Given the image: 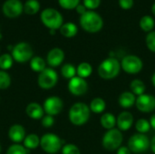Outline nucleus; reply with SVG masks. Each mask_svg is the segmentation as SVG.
Listing matches in <instances>:
<instances>
[{
    "label": "nucleus",
    "mask_w": 155,
    "mask_h": 154,
    "mask_svg": "<svg viewBox=\"0 0 155 154\" xmlns=\"http://www.w3.org/2000/svg\"><path fill=\"white\" fill-rule=\"evenodd\" d=\"M80 25L84 31L94 34L102 30L104 26V20L96 12L87 10L80 16Z\"/></svg>",
    "instance_id": "f257e3e1"
},
{
    "label": "nucleus",
    "mask_w": 155,
    "mask_h": 154,
    "mask_svg": "<svg viewBox=\"0 0 155 154\" xmlns=\"http://www.w3.org/2000/svg\"><path fill=\"white\" fill-rule=\"evenodd\" d=\"M90 107L84 103H76L69 110V120L75 126L85 124L90 118Z\"/></svg>",
    "instance_id": "f03ea898"
},
{
    "label": "nucleus",
    "mask_w": 155,
    "mask_h": 154,
    "mask_svg": "<svg viewBox=\"0 0 155 154\" xmlns=\"http://www.w3.org/2000/svg\"><path fill=\"white\" fill-rule=\"evenodd\" d=\"M121 71V64L114 57L104 59L98 67V74L104 80H111L118 76Z\"/></svg>",
    "instance_id": "7ed1b4c3"
},
{
    "label": "nucleus",
    "mask_w": 155,
    "mask_h": 154,
    "mask_svg": "<svg viewBox=\"0 0 155 154\" xmlns=\"http://www.w3.org/2000/svg\"><path fill=\"white\" fill-rule=\"evenodd\" d=\"M42 23L49 28V30H57L60 29L64 25L63 15L54 8H46L43 10L40 15Z\"/></svg>",
    "instance_id": "20e7f679"
},
{
    "label": "nucleus",
    "mask_w": 155,
    "mask_h": 154,
    "mask_svg": "<svg viewBox=\"0 0 155 154\" xmlns=\"http://www.w3.org/2000/svg\"><path fill=\"white\" fill-rule=\"evenodd\" d=\"M64 142L59 136L54 133H45L40 138V146L48 154L57 153L63 148Z\"/></svg>",
    "instance_id": "39448f33"
},
{
    "label": "nucleus",
    "mask_w": 155,
    "mask_h": 154,
    "mask_svg": "<svg viewBox=\"0 0 155 154\" xmlns=\"http://www.w3.org/2000/svg\"><path fill=\"white\" fill-rule=\"evenodd\" d=\"M123 134L119 129H111L108 130L103 136L102 144L104 149L107 151H115L118 150L123 143Z\"/></svg>",
    "instance_id": "423d86ee"
},
{
    "label": "nucleus",
    "mask_w": 155,
    "mask_h": 154,
    "mask_svg": "<svg viewBox=\"0 0 155 154\" xmlns=\"http://www.w3.org/2000/svg\"><path fill=\"white\" fill-rule=\"evenodd\" d=\"M151 145V143L146 134L136 133L130 137L128 141V148L132 152L136 154L145 152Z\"/></svg>",
    "instance_id": "0eeeda50"
},
{
    "label": "nucleus",
    "mask_w": 155,
    "mask_h": 154,
    "mask_svg": "<svg viewBox=\"0 0 155 154\" xmlns=\"http://www.w3.org/2000/svg\"><path fill=\"white\" fill-rule=\"evenodd\" d=\"M33 49L27 43L21 42L15 44L12 50V57L17 63H26L33 58Z\"/></svg>",
    "instance_id": "6e6552de"
},
{
    "label": "nucleus",
    "mask_w": 155,
    "mask_h": 154,
    "mask_svg": "<svg viewBox=\"0 0 155 154\" xmlns=\"http://www.w3.org/2000/svg\"><path fill=\"white\" fill-rule=\"evenodd\" d=\"M143 63L140 57L134 54L126 55L121 62V68L129 74H136L142 71Z\"/></svg>",
    "instance_id": "1a4fd4ad"
},
{
    "label": "nucleus",
    "mask_w": 155,
    "mask_h": 154,
    "mask_svg": "<svg viewBox=\"0 0 155 154\" xmlns=\"http://www.w3.org/2000/svg\"><path fill=\"white\" fill-rule=\"evenodd\" d=\"M38 85L44 90L54 88L58 82V74L53 68H45L39 74Z\"/></svg>",
    "instance_id": "9d476101"
},
{
    "label": "nucleus",
    "mask_w": 155,
    "mask_h": 154,
    "mask_svg": "<svg viewBox=\"0 0 155 154\" xmlns=\"http://www.w3.org/2000/svg\"><path fill=\"white\" fill-rule=\"evenodd\" d=\"M3 13L9 18L19 16L24 11V5L20 0H6L2 6Z\"/></svg>",
    "instance_id": "9b49d317"
},
{
    "label": "nucleus",
    "mask_w": 155,
    "mask_h": 154,
    "mask_svg": "<svg viewBox=\"0 0 155 154\" xmlns=\"http://www.w3.org/2000/svg\"><path fill=\"white\" fill-rule=\"evenodd\" d=\"M43 108L46 114L54 116L62 112L64 108V103L62 99L57 96H50L45 101Z\"/></svg>",
    "instance_id": "f8f14e48"
},
{
    "label": "nucleus",
    "mask_w": 155,
    "mask_h": 154,
    "mask_svg": "<svg viewBox=\"0 0 155 154\" xmlns=\"http://www.w3.org/2000/svg\"><path fill=\"white\" fill-rule=\"evenodd\" d=\"M68 90L74 96H81L86 93L88 90V84L85 79L75 76L69 80Z\"/></svg>",
    "instance_id": "ddd939ff"
},
{
    "label": "nucleus",
    "mask_w": 155,
    "mask_h": 154,
    "mask_svg": "<svg viewBox=\"0 0 155 154\" xmlns=\"http://www.w3.org/2000/svg\"><path fill=\"white\" fill-rule=\"evenodd\" d=\"M135 105L142 113H151L155 110V97L147 93L139 95L136 98Z\"/></svg>",
    "instance_id": "4468645a"
},
{
    "label": "nucleus",
    "mask_w": 155,
    "mask_h": 154,
    "mask_svg": "<svg viewBox=\"0 0 155 154\" xmlns=\"http://www.w3.org/2000/svg\"><path fill=\"white\" fill-rule=\"evenodd\" d=\"M64 53L61 48L55 47L50 50L46 56L47 64L51 67H57L61 65V64L64 62Z\"/></svg>",
    "instance_id": "2eb2a0df"
},
{
    "label": "nucleus",
    "mask_w": 155,
    "mask_h": 154,
    "mask_svg": "<svg viewBox=\"0 0 155 154\" xmlns=\"http://www.w3.org/2000/svg\"><path fill=\"white\" fill-rule=\"evenodd\" d=\"M134 124V116L130 112H122L116 118V125L120 131H127Z\"/></svg>",
    "instance_id": "dca6fc26"
},
{
    "label": "nucleus",
    "mask_w": 155,
    "mask_h": 154,
    "mask_svg": "<svg viewBox=\"0 0 155 154\" xmlns=\"http://www.w3.org/2000/svg\"><path fill=\"white\" fill-rule=\"evenodd\" d=\"M8 137L12 142L15 143L24 142L25 138V130L20 124H14L8 131Z\"/></svg>",
    "instance_id": "f3484780"
},
{
    "label": "nucleus",
    "mask_w": 155,
    "mask_h": 154,
    "mask_svg": "<svg viewBox=\"0 0 155 154\" xmlns=\"http://www.w3.org/2000/svg\"><path fill=\"white\" fill-rule=\"evenodd\" d=\"M25 113L33 120H41L44 117L45 111L38 103H30L25 108Z\"/></svg>",
    "instance_id": "a211bd4d"
},
{
    "label": "nucleus",
    "mask_w": 155,
    "mask_h": 154,
    "mask_svg": "<svg viewBox=\"0 0 155 154\" xmlns=\"http://www.w3.org/2000/svg\"><path fill=\"white\" fill-rule=\"evenodd\" d=\"M118 103L123 108H131L136 103V97L132 92H124L118 99Z\"/></svg>",
    "instance_id": "6ab92c4d"
},
{
    "label": "nucleus",
    "mask_w": 155,
    "mask_h": 154,
    "mask_svg": "<svg viewBox=\"0 0 155 154\" xmlns=\"http://www.w3.org/2000/svg\"><path fill=\"white\" fill-rule=\"evenodd\" d=\"M78 27L75 24L72 22H68L64 24L60 28V33L63 36L67 38H72L77 34Z\"/></svg>",
    "instance_id": "aec40b11"
},
{
    "label": "nucleus",
    "mask_w": 155,
    "mask_h": 154,
    "mask_svg": "<svg viewBox=\"0 0 155 154\" xmlns=\"http://www.w3.org/2000/svg\"><path fill=\"white\" fill-rule=\"evenodd\" d=\"M100 123H101L102 127L108 131V130L114 129V126L116 125V118L113 113H106L102 115L100 119Z\"/></svg>",
    "instance_id": "412c9836"
},
{
    "label": "nucleus",
    "mask_w": 155,
    "mask_h": 154,
    "mask_svg": "<svg viewBox=\"0 0 155 154\" xmlns=\"http://www.w3.org/2000/svg\"><path fill=\"white\" fill-rule=\"evenodd\" d=\"M90 110L91 112L94 113H103L105 108H106V103L105 101L103 98L97 97L92 100V102L90 103Z\"/></svg>",
    "instance_id": "4be33fe9"
},
{
    "label": "nucleus",
    "mask_w": 155,
    "mask_h": 154,
    "mask_svg": "<svg viewBox=\"0 0 155 154\" xmlns=\"http://www.w3.org/2000/svg\"><path fill=\"white\" fill-rule=\"evenodd\" d=\"M24 146L27 150H34L40 146V138L34 133L28 134L24 140Z\"/></svg>",
    "instance_id": "5701e85b"
},
{
    "label": "nucleus",
    "mask_w": 155,
    "mask_h": 154,
    "mask_svg": "<svg viewBox=\"0 0 155 154\" xmlns=\"http://www.w3.org/2000/svg\"><path fill=\"white\" fill-rule=\"evenodd\" d=\"M140 27L143 31L150 33L153 31V29L154 28L155 21L153 16L151 15H144L141 18L140 20Z\"/></svg>",
    "instance_id": "b1692460"
},
{
    "label": "nucleus",
    "mask_w": 155,
    "mask_h": 154,
    "mask_svg": "<svg viewBox=\"0 0 155 154\" xmlns=\"http://www.w3.org/2000/svg\"><path fill=\"white\" fill-rule=\"evenodd\" d=\"M93 73V67L90 64L86 63V62H84V63H81L77 68H76V74L77 76L81 77V78H87L89 77Z\"/></svg>",
    "instance_id": "393cba45"
},
{
    "label": "nucleus",
    "mask_w": 155,
    "mask_h": 154,
    "mask_svg": "<svg viewBox=\"0 0 155 154\" xmlns=\"http://www.w3.org/2000/svg\"><path fill=\"white\" fill-rule=\"evenodd\" d=\"M130 88H131V92L134 94V95H142L145 92V84L144 83L140 80V79H134L131 82L130 84Z\"/></svg>",
    "instance_id": "a878e982"
},
{
    "label": "nucleus",
    "mask_w": 155,
    "mask_h": 154,
    "mask_svg": "<svg viewBox=\"0 0 155 154\" xmlns=\"http://www.w3.org/2000/svg\"><path fill=\"white\" fill-rule=\"evenodd\" d=\"M30 67L34 72L40 74L41 72H43L46 68L45 67V61L40 56H34L30 60Z\"/></svg>",
    "instance_id": "bb28decb"
},
{
    "label": "nucleus",
    "mask_w": 155,
    "mask_h": 154,
    "mask_svg": "<svg viewBox=\"0 0 155 154\" xmlns=\"http://www.w3.org/2000/svg\"><path fill=\"white\" fill-rule=\"evenodd\" d=\"M40 10V3L37 0H27L24 5V12L27 15H35Z\"/></svg>",
    "instance_id": "cd10ccee"
},
{
    "label": "nucleus",
    "mask_w": 155,
    "mask_h": 154,
    "mask_svg": "<svg viewBox=\"0 0 155 154\" xmlns=\"http://www.w3.org/2000/svg\"><path fill=\"white\" fill-rule=\"evenodd\" d=\"M62 75L66 79H72L76 76V68L72 64H65L61 68Z\"/></svg>",
    "instance_id": "c85d7f7f"
},
{
    "label": "nucleus",
    "mask_w": 155,
    "mask_h": 154,
    "mask_svg": "<svg viewBox=\"0 0 155 154\" xmlns=\"http://www.w3.org/2000/svg\"><path fill=\"white\" fill-rule=\"evenodd\" d=\"M14 59L11 54H4L0 55V69L3 71H6L10 69L13 65Z\"/></svg>",
    "instance_id": "c756f323"
},
{
    "label": "nucleus",
    "mask_w": 155,
    "mask_h": 154,
    "mask_svg": "<svg viewBox=\"0 0 155 154\" xmlns=\"http://www.w3.org/2000/svg\"><path fill=\"white\" fill-rule=\"evenodd\" d=\"M135 129L138 132V133L145 134L151 129L150 122L146 119H139L135 123Z\"/></svg>",
    "instance_id": "7c9ffc66"
},
{
    "label": "nucleus",
    "mask_w": 155,
    "mask_h": 154,
    "mask_svg": "<svg viewBox=\"0 0 155 154\" xmlns=\"http://www.w3.org/2000/svg\"><path fill=\"white\" fill-rule=\"evenodd\" d=\"M11 84V77L5 72L1 70L0 71V90L7 89Z\"/></svg>",
    "instance_id": "2f4dec72"
},
{
    "label": "nucleus",
    "mask_w": 155,
    "mask_h": 154,
    "mask_svg": "<svg viewBox=\"0 0 155 154\" xmlns=\"http://www.w3.org/2000/svg\"><path fill=\"white\" fill-rule=\"evenodd\" d=\"M6 154H28V150L24 145L15 143L8 148Z\"/></svg>",
    "instance_id": "473e14b6"
},
{
    "label": "nucleus",
    "mask_w": 155,
    "mask_h": 154,
    "mask_svg": "<svg viewBox=\"0 0 155 154\" xmlns=\"http://www.w3.org/2000/svg\"><path fill=\"white\" fill-rule=\"evenodd\" d=\"M58 3L64 9L72 10L76 8V6L80 4V0H58Z\"/></svg>",
    "instance_id": "72a5a7b5"
},
{
    "label": "nucleus",
    "mask_w": 155,
    "mask_h": 154,
    "mask_svg": "<svg viewBox=\"0 0 155 154\" xmlns=\"http://www.w3.org/2000/svg\"><path fill=\"white\" fill-rule=\"evenodd\" d=\"M62 154H81V152L75 144L67 143L63 146Z\"/></svg>",
    "instance_id": "f704fd0d"
},
{
    "label": "nucleus",
    "mask_w": 155,
    "mask_h": 154,
    "mask_svg": "<svg viewBox=\"0 0 155 154\" xmlns=\"http://www.w3.org/2000/svg\"><path fill=\"white\" fill-rule=\"evenodd\" d=\"M145 43L148 49L151 52L155 53V31H152L147 34L145 38Z\"/></svg>",
    "instance_id": "c9c22d12"
},
{
    "label": "nucleus",
    "mask_w": 155,
    "mask_h": 154,
    "mask_svg": "<svg viewBox=\"0 0 155 154\" xmlns=\"http://www.w3.org/2000/svg\"><path fill=\"white\" fill-rule=\"evenodd\" d=\"M83 4L86 7L87 10L94 11V9H96L100 6L101 0H84Z\"/></svg>",
    "instance_id": "e433bc0d"
},
{
    "label": "nucleus",
    "mask_w": 155,
    "mask_h": 154,
    "mask_svg": "<svg viewBox=\"0 0 155 154\" xmlns=\"http://www.w3.org/2000/svg\"><path fill=\"white\" fill-rule=\"evenodd\" d=\"M41 123H42V125H43L44 127H45V128H50V127H52V126L54 125V119L53 116L47 114V115L44 116V117L41 119Z\"/></svg>",
    "instance_id": "4c0bfd02"
},
{
    "label": "nucleus",
    "mask_w": 155,
    "mask_h": 154,
    "mask_svg": "<svg viewBox=\"0 0 155 154\" xmlns=\"http://www.w3.org/2000/svg\"><path fill=\"white\" fill-rule=\"evenodd\" d=\"M134 0H119V5L121 6V8L124 10L131 9L134 6Z\"/></svg>",
    "instance_id": "58836bf2"
},
{
    "label": "nucleus",
    "mask_w": 155,
    "mask_h": 154,
    "mask_svg": "<svg viewBox=\"0 0 155 154\" xmlns=\"http://www.w3.org/2000/svg\"><path fill=\"white\" fill-rule=\"evenodd\" d=\"M117 154H132V152L128 146H121L117 150Z\"/></svg>",
    "instance_id": "ea45409f"
},
{
    "label": "nucleus",
    "mask_w": 155,
    "mask_h": 154,
    "mask_svg": "<svg viewBox=\"0 0 155 154\" xmlns=\"http://www.w3.org/2000/svg\"><path fill=\"white\" fill-rule=\"evenodd\" d=\"M75 10H76V12L80 15H84L86 11H87V9H86V7L84 5V4H79L77 6H76V8H75Z\"/></svg>",
    "instance_id": "a19ab883"
},
{
    "label": "nucleus",
    "mask_w": 155,
    "mask_h": 154,
    "mask_svg": "<svg viewBox=\"0 0 155 154\" xmlns=\"http://www.w3.org/2000/svg\"><path fill=\"white\" fill-rule=\"evenodd\" d=\"M150 124H151V127L155 131V114H153L152 117H151V119H150Z\"/></svg>",
    "instance_id": "79ce46f5"
},
{
    "label": "nucleus",
    "mask_w": 155,
    "mask_h": 154,
    "mask_svg": "<svg viewBox=\"0 0 155 154\" xmlns=\"http://www.w3.org/2000/svg\"><path fill=\"white\" fill-rule=\"evenodd\" d=\"M150 147H151V149H152L153 152L155 154V135L153 136V138L152 139V142H151V145H150Z\"/></svg>",
    "instance_id": "37998d69"
},
{
    "label": "nucleus",
    "mask_w": 155,
    "mask_h": 154,
    "mask_svg": "<svg viewBox=\"0 0 155 154\" xmlns=\"http://www.w3.org/2000/svg\"><path fill=\"white\" fill-rule=\"evenodd\" d=\"M152 13H153V15L155 16V2L153 4V5H152Z\"/></svg>",
    "instance_id": "c03bdc74"
},
{
    "label": "nucleus",
    "mask_w": 155,
    "mask_h": 154,
    "mask_svg": "<svg viewBox=\"0 0 155 154\" xmlns=\"http://www.w3.org/2000/svg\"><path fill=\"white\" fill-rule=\"evenodd\" d=\"M152 83H153V86L155 87V73L153 74V76H152Z\"/></svg>",
    "instance_id": "a18cd8bd"
},
{
    "label": "nucleus",
    "mask_w": 155,
    "mask_h": 154,
    "mask_svg": "<svg viewBox=\"0 0 155 154\" xmlns=\"http://www.w3.org/2000/svg\"><path fill=\"white\" fill-rule=\"evenodd\" d=\"M49 33L53 35V34H55V30H53V29H51V30H49Z\"/></svg>",
    "instance_id": "49530a36"
},
{
    "label": "nucleus",
    "mask_w": 155,
    "mask_h": 154,
    "mask_svg": "<svg viewBox=\"0 0 155 154\" xmlns=\"http://www.w3.org/2000/svg\"><path fill=\"white\" fill-rule=\"evenodd\" d=\"M2 38V34H1V32H0V39Z\"/></svg>",
    "instance_id": "de8ad7c7"
},
{
    "label": "nucleus",
    "mask_w": 155,
    "mask_h": 154,
    "mask_svg": "<svg viewBox=\"0 0 155 154\" xmlns=\"http://www.w3.org/2000/svg\"><path fill=\"white\" fill-rule=\"evenodd\" d=\"M0 152H1V145H0Z\"/></svg>",
    "instance_id": "09e8293b"
}]
</instances>
